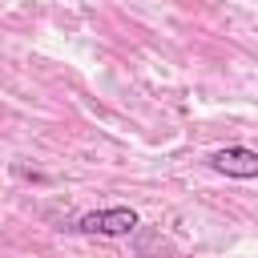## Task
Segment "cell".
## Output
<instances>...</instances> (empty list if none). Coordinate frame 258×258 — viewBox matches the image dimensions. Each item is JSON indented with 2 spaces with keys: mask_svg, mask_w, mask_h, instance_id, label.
<instances>
[{
  "mask_svg": "<svg viewBox=\"0 0 258 258\" xmlns=\"http://www.w3.org/2000/svg\"><path fill=\"white\" fill-rule=\"evenodd\" d=\"M141 226L137 210L129 206H109V210H89L77 218V234H89V238H129L133 230Z\"/></svg>",
  "mask_w": 258,
  "mask_h": 258,
  "instance_id": "1",
  "label": "cell"
},
{
  "mask_svg": "<svg viewBox=\"0 0 258 258\" xmlns=\"http://www.w3.org/2000/svg\"><path fill=\"white\" fill-rule=\"evenodd\" d=\"M210 169L226 173V177H238V181H250V177H258V149H250V145H226V149L210 153Z\"/></svg>",
  "mask_w": 258,
  "mask_h": 258,
  "instance_id": "2",
  "label": "cell"
}]
</instances>
